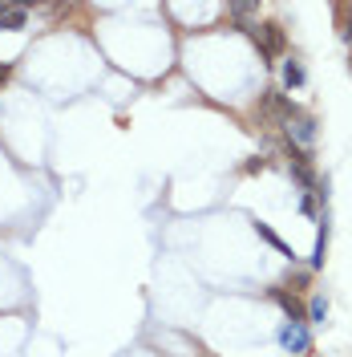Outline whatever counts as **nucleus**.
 Returning a JSON list of instances; mask_svg holds the SVG:
<instances>
[{
  "instance_id": "423d86ee",
  "label": "nucleus",
  "mask_w": 352,
  "mask_h": 357,
  "mask_svg": "<svg viewBox=\"0 0 352 357\" xmlns=\"http://www.w3.org/2000/svg\"><path fill=\"white\" fill-rule=\"evenodd\" d=\"M324 256H328V220H320V231H316V252H312V268H324Z\"/></svg>"
},
{
  "instance_id": "20e7f679",
  "label": "nucleus",
  "mask_w": 352,
  "mask_h": 357,
  "mask_svg": "<svg viewBox=\"0 0 352 357\" xmlns=\"http://www.w3.org/2000/svg\"><path fill=\"white\" fill-rule=\"evenodd\" d=\"M29 24V8L24 4H0V29L4 33H17Z\"/></svg>"
},
{
  "instance_id": "6e6552de",
  "label": "nucleus",
  "mask_w": 352,
  "mask_h": 357,
  "mask_svg": "<svg viewBox=\"0 0 352 357\" xmlns=\"http://www.w3.org/2000/svg\"><path fill=\"white\" fill-rule=\"evenodd\" d=\"M324 317H328V301L316 292V296L308 301V325H324Z\"/></svg>"
},
{
  "instance_id": "9d476101",
  "label": "nucleus",
  "mask_w": 352,
  "mask_h": 357,
  "mask_svg": "<svg viewBox=\"0 0 352 357\" xmlns=\"http://www.w3.org/2000/svg\"><path fill=\"white\" fill-rule=\"evenodd\" d=\"M259 13V4H231V17L235 21H247V17H255Z\"/></svg>"
},
{
  "instance_id": "9b49d317",
  "label": "nucleus",
  "mask_w": 352,
  "mask_h": 357,
  "mask_svg": "<svg viewBox=\"0 0 352 357\" xmlns=\"http://www.w3.org/2000/svg\"><path fill=\"white\" fill-rule=\"evenodd\" d=\"M316 199H320V195H316V191H308V195L300 199V211H304V215H316Z\"/></svg>"
},
{
  "instance_id": "1a4fd4ad",
  "label": "nucleus",
  "mask_w": 352,
  "mask_h": 357,
  "mask_svg": "<svg viewBox=\"0 0 352 357\" xmlns=\"http://www.w3.org/2000/svg\"><path fill=\"white\" fill-rule=\"evenodd\" d=\"M284 86L287 89L304 86V66H300V61H284Z\"/></svg>"
},
{
  "instance_id": "f257e3e1",
  "label": "nucleus",
  "mask_w": 352,
  "mask_h": 357,
  "mask_svg": "<svg viewBox=\"0 0 352 357\" xmlns=\"http://www.w3.org/2000/svg\"><path fill=\"white\" fill-rule=\"evenodd\" d=\"M255 45H259V53H264L267 61H275V57H284V49H287V33H284V24H275V21H267V24H255Z\"/></svg>"
},
{
  "instance_id": "f8f14e48",
  "label": "nucleus",
  "mask_w": 352,
  "mask_h": 357,
  "mask_svg": "<svg viewBox=\"0 0 352 357\" xmlns=\"http://www.w3.org/2000/svg\"><path fill=\"white\" fill-rule=\"evenodd\" d=\"M4 77H8V66H0V82H4Z\"/></svg>"
},
{
  "instance_id": "39448f33",
  "label": "nucleus",
  "mask_w": 352,
  "mask_h": 357,
  "mask_svg": "<svg viewBox=\"0 0 352 357\" xmlns=\"http://www.w3.org/2000/svg\"><path fill=\"white\" fill-rule=\"evenodd\" d=\"M271 296L280 301V309L287 312V321H304V325H308V309L300 305V296H296V292H287V289H275Z\"/></svg>"
},
{
  "instance_id": "0eeeda50",
  "label": "nucleus",
  "mask_w": 352,
  "mask_h": 357,
  "mask_svg": "<svg viewBox=\"0 0 352 357\" xmlns=\"http://www.w3.org/2000/svg\"><path fill=\"white\" fill-rule=\"evenodd\" d=\"M255 231H259V236H264L267 244H271V248H275V252H280V256H287V260H296V252H291V248H287L284 240H280V236H275V231L267 227V223H259V220H255Z\"/></svg>"
},
{
  "instance_id": "7ed1b4c3",
  "label": "nucleus",
  "mask_w": 352,
  "mask_h": 357,
  "mask_svg": "<svg viewBox=\"0 0 352 357\" xmlns=\"http://www.w3.org/2000/svg\"><path fill=\"white\" fill-rule=\"evenodd\" d=\"M280 345H284L291 357H308L312 354V329L304 321H287L280 329Z\"/></svg>"
},
{
  "instance_id": "f03ea898",
  "label": "nucleus",
  "mask_w": 352,
  "mask_h": 357,
  "mask_svg": "<svg viewBox=\"0 0 352 357\" xmlns=\"http://www.w3.org/2000/svg\"><path fill=\"white\" fill-rule=\"evenodd\" d=\"M284 130H287V146H296V151L316 146V118L312 114H291L284 122Z\"/></svg>"
}]
</instances>
